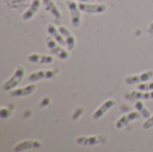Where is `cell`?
<instances>
[{"instance_id": "277c9868", "label": "cell", "mask_w": 153, "mask_h": 152, "mask_svg": "<svg viewBox=\"0 0 153 152\" xmlns=\"http://www.w3.org/2000/svg\"><path fill=\"white\" fill-rule=\"evenodd\" d=\"M66 4L68 6V9L70 11L71 14V21L72 24L74 28H77L81 24V13L80 8L78 4L74 2V0H70L66 2Z\"/></svg>"}, {"instance_id": "5bb4252c", "label": "cell", "mask_w": 153, "mask_h": 152, "mask_svg": "<svg viewBox=\"0 0 153 152\" xmlns=\"http://www.w3.org/2000/svg\"><path fill=\"white\" fill-rule=\"evenodd\" d=\"M47 30L49 33L50 36L53 37V39L62 47H65L67 46V43L65 39V38L63 37V35L60 33V31L53 25V24H48L47 27Z\"/></svg>"}, {"instance_id": "8992f818", "label": "cell", "mask_w": 153, "mask_h": 152, "mask_svg": "<svg viewBox=\"0 0 153 152\" xmlns=\"http://www.w3.org/2000/svg\"><path fill=\"white\" fill-rule=\"evenodd\" d=\"M105 137L101 135H92V136H79L76 138V143L82 146H93L101 143L105 141Z\"/></svg>"}, {"instance_id": "3957f363", "label": "cell", "mask_w": 153, "mask_h": 152, "mask_svg": "<svg viewBox=\"0 0 153 152\" xmlns=\"http://www.w3.org/2000/svg\"><path fill=\"white\" fill-rule=\"evenodd\" d=\"M59 73L58 68H54L51 70H40V71H36L33 72L32 73L30 74L29 76V81L30 82H37L39 80H44V79H53L54 77L56 76V74Z\"/></svg>"}, {"instance_id": "2e32d148", "label": "cell", "mask_w": 153, "mask_h": 152, "mask_svg": "<svg viewBox=\"0 0 153 152\" xmlns=\"http://www.w3.org/2000/svg\"><path fill=\"white\" fill-rule=\"evenodd\" d=\"M43 4H44L46 10L48 11L50 13H52V15L56 20H59L60 19L61 13H60V11L57 8V6L55 4L54 0H43Z\"/></svg>"}, {"instance_id": "52a82bcc", "label": "cell", "mask_w": 153, "mask_h": 152, "mask_svg": "<svg viewBox=\"0 0 153 152\" xmlns=\"http://www.w3.org/2000/svg\"><path fill=\"white\" fill-rule=\"evenodd\" d=\"M78 6L82 12H84L87 13H101L107 10V6L102 4H86V3L81 2L78 4Z\"/></svg>"}, {"instance_id": "9c48e42d", "label": "cell", "mask_w": 153, "mask_h": 152, "mask_svg": "<svg viewBox=\"0 0 153 152\" xmlns=\"http://www.w3.org/2000/svg\"><path fill=\"white\" fill-rule=\"evenodd\" d=\"M116 105V101L114 99H108L107 101H105L102 105H100V107L94 112V114L92 115V119L93 120H99L100 119L110 108H112L114 106Z\"/></svg>"}, {"instance_id": "d6986e66", "label": "cell", "mask_w": 153, "mask_h": 152, "mask_svg": "<svg viewBox=\"0 0 153 152\" xmlns=\"http://www.w3.org/2000/svg\"><path fill=\"white\" fill-rule=\"evenodd\" d=\"M137 89L139 90H143V91H150L153 90V82H147V83H141L137 86Z\"/></svg>"}, {"instance_id": "6da1fadb", "label": "cell", "mask_w": 153, "mask_h": 152, "mask_svg": "<svg viewBox=\"0 0 153 152\" xmlns=\"http://www.w3.org/2000/svg\"><path fill=\"white\" fill-rule=\"evenodd\" d=\"M25 74V69L22 66H19L17 67L15 73H13V75L7 80L4 85H3V90L5 91H10L12 90H13L23 79V76Z\"/></svg>"}, {"instance_id": "7402d4cb", "label": "cell", "mask_w": 153, "mask_h": 152, "mask_svg": "<svg viewBox=\"0 0 153 152\" xmlns=\"http://www.w3.org/2000/svg\"><path fill=\"white\" fill-rule=\"evenodd\" d=\"M82 112H83V108H78L74 113V115H73V119L74 120H77L78 119V117L82 114Z\"/></svg>"}, {"instance_id": "d4e9b609", "label": "cell", "mask_w": 153, "mask_h": 152, "mask_svg": "<svg viewBox=\"0 0 153 152\" xmlns=\"http://www.w3.org/2000/svg\"><path fill=\"white\" fill-rule=\"evenodd\" d=\"M78 1H80V2H86V1H88V0H78Z\"/></svg>"}, {"instance_id": "7a4b0ae2", "label": "cell", "mask_w": 153, "mask_h": 152, "mask_svg": "<svg viewBox=\"0 0 153 152\" xmlns=\"http://www.w3.org/2000/svg\"><path fill=\"white\" fill-rule=\"evenodd\" d=\"M46 43H47V46H48V49L51 51V53L56 55L60 59L65 60V59H67L69 57L68 52L65 51L63 47H61L62 46L61 45L59 46L57 44V42L55 39H53L52 36H48L46 38Z\"/></svg>"}, {"instance_id": "4fadbf2b", "label": "cell", "mask_w": 153, "mask_h": 152, "mask_svg": "<svg viewBox=\"0 0 153 152\" xmlns=\"http://www.w3.org/2000/svg\"><path fill=\"white\" fill-rule=\"evenodd\" d=\"M58 30L60 31V33L65 38V41L67 43V48H68V50L69 51L73 50L75 47V38L74 37V35L65 26H60L58 28Z\"/></svg>"}, {"instance_id": "9a60e30c", "label": "cell", "mask_w": 153, "mask_h": 152, "mask_svg": "<svg viewBox=\"0 0 153 152\" xmlns=\"http://www.w3.org/2000/svg\"><path fill=\"white\" fill-rule=\"evenodd\" d=\"M39 6H40V0H33L30 5V7L22 13V18L25 21L31 19L36 14V13L39 11Z\"/></svg>"}, {"instance_id": "8fae6325", "label": "cell", "mask_w": 153, "mask_h": 152, "mask_svg": "<svg viewBox=\"0 0 153 152\" xmlns=\"http://www.w3.org/2000/svg\"><path fill=\"white\" fill-rule=\"evenodd\" d=\"M27 59L31 63L38 64H51L54 61V56L50 55H41V54H30Z\"/></svg>"}, {"instance_id": "7c38bea8", "label": "cell", "mask_w": 153, "mask_h": 152, "mask_svg": "<svg viewBox=\"0 0 153 152\" xmlns=\"http://www.w3.org/2000/svg\"><path fill=\"white\" fill-rule=\"evenodd\" d=\"M36 90V85L35 84H30L28 86H25L23 88H20V89H15V90H10V95L13 97H25V96H29L30 94H32Z\"/></svg>"}, {"instance_id": "cb8c5ba5", "label": "cell", "mask_w": 153, "mask_h": 152, "mask_svg": "<svg viewBox=\"0 0 153 152\" xmlns=\"http://www.w3.org/2000/svg\"><path fill=\"white\" fill-rule=\"evenodd\" d=\"M150 29H151V30H153V22H152V23L150 24Z\"/></svg>"}, {"instance_id": "5b68a950", "label": "cell", "mask_w": 153, "mask_h": 152, "mask_svg": "<svg viewBox=\"0 0 153 152\" xmlns=\"http://www.w3.org/2000/svg\"><path fill=\"white\" fill-rule=\"evenodd\" d=\"M152 77L153 71H147V72L137 74V75L128 76L127 78H126L125 82H126V84L134 85V84H138V83H141V82H147Z\"/></svg>"}, {"instance_id": "30bf717a", "label": "cell", "mask_w": 153, "mask_h": 152, "mask_svg": "<svg viewBox=\"0 0 153 152\" xmlns=\"http://www.w3.org/2000/svg\"><path fill=\"white\" fill-rule=\"evenodd\" d=\"M42 146L41 142H39V141H24L22 142H19L18 144H16L13 148L14 151H24L30 149H39Z\"/></svg>"}, {"instance_id": "44dd1931", "label": "cell", "mask_w": 153, "mask_h": 152, "mask_svg": "<svg viewBox=\"0 0 153 152\" xmlns=\"http://www.w3.org/2000/svg\"><path fill=\"white\" fill-rule=\"evenodd\" d=\"M12 111L10 109H8L7 108H2L0 110V116L2 118H7L11 116Z\"/></svg>"}, {"instance_id": "e0dca14e", "label": "cell", "mask_w": 153, "mask_h": 152, "mask_svg": "<svg viewBox=\"0 0 153 152\" xmlns=\"http://www.w3.org/2000/svg\"><path fill=\"white\" fill-rule=\"evenodd\" d=\"M131 96L135 99H153V90L143 91V90H134L131 92Z\"/></svg>"}, {"instance_id": "603a6c76", "label": "cell", "mask_w": 153, "mask_h": 152, "mask_svg": "<svg viewBox=\"0 0 153 152\" xmlns=\"http://www.w3.org/2000/svg\"><path fill=\"white\" fill-rule=\"evenodd\" d=\"M49 102V99H48V98H47V99H46V101H42V103H41V107L42 106H47L48 105V103Z\"/></svg>"}, {"instance_id": "ba28073f", "label": "cell", "mask_w": 153, "mask_h": 152, "mask_svg": "<svg viewBox=\"0 0 153 152\" xmlns=\"http://www.w3.org/2000/svg\"><path fill=\"white\" fill-rule=\"evenodd\" d=\"M142 116V115L140 114L139 111H133V112H130L129 114H126L123 116H121L116 123V127L117 129H121L123 127H125L126 125H128L129 123L136 120V119H139L140 117Z\"/></svg>"}, {"instance_id": "ffe728a7", "label": "cell", "mask_w": 153, "mask_h": 152, "mask_svg": "<svg viewBox=\"0 0 153 152\" xmlns=\"http://www.w3.org/2000/svg\"><path fill=\"white\" fill-rule=\"evenodd\" d=\"M153 127V115L152 116H150L149 118H147V120L143 123V128L145 130L151 129Z\"/></svg>"}, {"instance_id": "ac0fdd59", "label": "cell", "mask_w": 153, "mask_h": 152, "mask_svg": "<svg viewBox=\"0 0 153 152\" xmlns=\"http://www.w3.org/2000/svg\"><path fill=\"white\" fill-rule=\"evenodd\" d=\"M134 108H135V109H136L137 111L140 112V114L142 115L143 117H144V118L147 119V118H149V117L151 116L150 111L145 108L143 102L141 101L140 99H139V101H136V103H135V105H134Z\"/></svg>"}]
</instances>
